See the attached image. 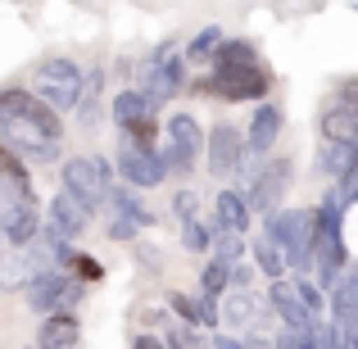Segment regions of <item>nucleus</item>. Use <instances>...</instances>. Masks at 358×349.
<instances>
[{
	"label": "nucleus",
	"mask_w": 358,
	"mask_h": 349,
	"mask_svg": "<svg viewBox=\"0 0 358 349\" xmlns=\"http://www.w3.org/2000/svg\"><path fill=\"white\" fill-rule=\"evenodd\" d=\"M268 87H272V73L263 69V64H254V69H231V73L209 69V78L195 82L200 96H218V100H231V105H241V100H263Z\"/></svg>",
	"instance_id": "5"
},
{
	"label": "nucleus",
	"mask_w": 358,
	"mask_h": 349,
	"mask_svg": "<svg viewBox=\"0 0 358 349\" xmlns=\"http://www.w3.org/2000/svg\"><path fill=\"white\" fill-rule=\"evenodd\" d=\"M182 241H186V250H209V245H213V232L195 218V222H186V227H182Z\"/></svg>",
	"instance_id": "36"
},
{
	"label": "nucleus",
	"mask_w": 358,
	"mask_h": 349,
	"mask_svg": "<svg viewBox=\"0 0 358 349\" xmlns=\"http://www.w3.org/2000/svg\"><path fill=\"white\" fill-rule=\"evenodd\" d=\"M218 222L213 227L218 232H231V236H245V227H250V204H245L241 191H218Z\"/></svg>",
	"instance_id": "20"
},
{
	"label": "nucleus",
	"mask_w": 358,
	"mask_h": 349,
	"mask_svg": "<svg viewBox=\"0 0 358 349\" xmlns=\"http://www.w3.org/2000/svg\"><path fill=\"white\" fill-rule=\"evenodd\" d=\"M87 222H91V209H87V204H78L69 191H59V195L50 200V213H45V227H50L55 236H64L69 245L78 241L82 232H87Z\"/></svg>",
	"instance_id": "14"
},
{
	"label": "nucleus",
	"mask_w": 358,
	"mask_h": 349,
	"mask_svg": "<svg viewBox=\"0 0 358 349\" xmlns=\"http://www.w3.org/2000/svg\"><path fill=\"white\" fill-rule=\"evenodd\" d=\"M204 155H209V173L213 177H231V173H241V164H245V141H241V131L231 127V122H218V127L209 131V141H204Z\"/></svg>",
	"instance_id": "11"
},
{
	"label": "nucleus",
	"mask_w": 358,
	"mask_h": 349,
	"mask_svg": "<svg viewBox=\"0 0 358 349\" xmlns=\"http://www.w3.org/2000/svg\"><path fill=\"white\" fill-rule=\"evenodd\" d=\"M109 204H114V218H127L131 227H150V222H155V213H150L131 191H122V186L109 191Z\"/></svg>",
	"instance_id": "25"
},
{
	"label": "nucleus",
	"mask_w": 358,
	"mask_h": 349,
	"mask_svg": "<svg viewBox=\"0 0 358 349\" xmlns=\"http://www.w3.org/2000/svg\"><path fill=\"white\" fill-rule=\"evenodd\" d=\"M250 277H254V272L245 268V263H236V268H231V286H236V290H250Z\"/></svg>",
	"instance_id": "42"
},
{
	"label": "nucleus",
	"mask_w": 358,
	"mask_h": 349,
	"mask_svg": "<svg viewBox=\"0 0 358 349\" xmlns=\"http://www.w3.org/2000/svg\"><path fill=\"white\" fill-rule=\"evenodd\" d=\"M27 304L36 308V313H69V304H78L82 295H87V286H78L73 277H64V272H36L32 281L23 286Z\"/></svg>",
	"instance_id": "8"
},
{
	"label": "nucleus",
	"mask_w": 358,
	"mask_h": 349,
	"mask_svg": "<svg viewBox=\"0 0 358 349\" xmlns=\"http://www.w3.org/2000/svg\"><path fill=\"white\" fill-rule=\"evenodd\" d=\"M331 313H336V327H341V332H350V327L358 322V268H350L341 281H336Z\"/></svg>",
	"instance_id": "19"
},
{
	"label": "nucleus",
	"mask_w": 358,
	"mask_h": 349,
	"mask_svg": "<svg viewBox=\"0 0 358 349\" xmlns=\"http://www.w3.org/2000/svg\"><path fill=\"white\" fill-rule=\"evenodd\" d=\"M114 164H118V177H127V186H136V191L159 186V182L168 177L159 150H136V145H127V141L118 145V159H114Z\"/></svg>",
	"instance_id": "12"
},
{
	"label": "nucleus",
	"mask_w": 358,
	"mask_h": 349,
	"mask_svg": "<svg viewBox=\"0 0 358 349\" xmlns=\"http://www.w3.org/2000/svg\"><path fill=\"white\" fill-rule=\"evenodd\" d=\"M322 136H327V145H341V141H358V122L331 105V109H322Z\"/></svg>",
	"instance_id": "27"
},
{
	"label": "nucleus",
	"mask_w": 358,
	"mask_h": 349,
	"mask_svg": "<svg viewBox=\"0 0 358 349\" xmlns=\"http://www.w3.org/2000/svg\"><path fill=\"white\" fill-rule=\"evenodd\" d=\"M290 177H295V164H290V159H272V164H263L259 177L250 182V195H245L250 213L272 218V213L281 209V200H286V191H290Z\"/></svg>",
	"instance_id": "9"
},
{
	"label": "nucleus",
	"mask_w": 358,
	"mask_h": 349,
	"mask_svg": "<svg viewBox=\"0 0 358 349\" xmlns=\"http://www.w3.org/2000/svg\"><path fill=\"white\" fill-rule=\"evenodd\" d=\"M69 272H73V281H78V286H96V281H105L100 259H91V254H82V250L69 254Z\"/></svg>",
	"instance_id": "28"
},
{
	"label": "nucleus",
	"mask_w": 358,
	"mask_h": 349,
	"mask_svg": "<svg viewBox=\"0 0 358 349\" xmlns=\"http://www.w3.org/2000/svg\"><path fill=\"white\" fill-rule=\"evenodd\" d=\"M317 349H345V336H341V327H317Z\"/></svg>",
	"instance_id": "40"
},
{
	"label": "nucleus",
	"mask_w": 358,
	"mask_h": 349,
	"mask_svg": "<svg viewBox=\"0 0 358 349\" xmlns=\"http://www.w3.org/2000/svg\"><path fill=\"white\" fill-rule=\"evenodd\" d=\"M64 191L73 195L78 204H87L91 213L100 204H109V191H114V177H109V164L96 155H78L64 164Z\"/></svg>",
	"instance_id": "4"
},
{
	"label": "nucleus",
	"mask_w": 358,
	"mask_h": 349,
	"mask_svg": "<svg viewBox=\"0 0 358 349\" xmlns=\"http://www.w3.org/2000/svg\"><path fill=\"white\" fill-rule=\"evenodd\" d=\"M263 241H272L286 259V268L308 272L313 268V209H277L263 218Z\"/></svg>",
	"instance_id": "1"
},
{
	"label": "nucleus",
	"mask_w": 358,
	"mask_h": 349,
	"mask_svg": "<svg viewBox=\"0 0 358 349\" xmlns=\"http://www.w3.org/2000/svg\"><path fill=\"white\" fill-rule=\"evenodd\" d=\"M168 308H173V313L182 318L186 327H200V318H195V299H191V295H182V290H173V295H168Z\"/></svg>",
	"instance_id": "37"
},
{
	"label": "nucleus",
	"mask_w": 358,
	"mask_h": 349,
	"mask_svg": "<svg viewBox=\"0 0 358 349\" xmlns=\"http://www.w3.org/2000/svg\"><path fill=\"white\" fill-rule=\"evenodd\" d=\"M227 286H231V268H227V263H218V259H209V263H204V272H200V295L218 299Z\"/></svg>",
	"instance_id": "29"
},
{
	"label": "nucleus",
	"mask_w": 358,
	"mask_h": 349,
	"mask_svg": "<svg viewBox=\"0 0 358 349\" xmlns=\"http://www.w3.org/2000/svg\"><path fill=\"white\" fill-rule=\"evenodd\" d=\"M32 82H36L32 96L41 100V105H50L55 114L78 109V96H82V69H78V59H64V55L41 59L32 69Z\"/></svg>",
	"instance_id": "2"
},
{
	"label": "nucleus",
	"mask_w": 358,
	"mask_h": 349,
	"mask_svg": "<svg viewBox=\"0 0 358 349\" xmlns=\"http://www.w3.org/2000/svg\"><path fill=\"white\" fill-rule=\"evenodd\" d=\"M109 114H114L118 127H127V122H136V118H150L155 109H150V100L141 96V91H118L114 105H109Z\"/></svg>",
	"instance_id": "26"
},
{
	"label": "nucleus",
	"mask_w": 358,
	"mask_h": 349,
	"mask_svg": "<svg viewBox=\"0 0 358 349\" xmlns=\"http://www.w3.org/2000/svg\"><path fill=\"white\" fill-rule=\"evenodd\" d=\"M222 41H227V36H222V27H204V32L195 36L191 45H186V59H195V64L209 59V64H213V55L222 50Z\"/></svg>",
	"instance_id": "30"
},
{
	"label": "nucleus",
	"mask_w": 358,
	"mask_h": 349,
	"mask_svg": "<svg viewBox=\"0 0 358 349\" xmlns=\"http://www.w3.org/2000/svg\"><path fill=\"white\" fill-rule=\"evenodd\" d=\"M281 127H286V114H281V105H259L250 118V131H245V150L250 155H268L272 145H277Z\"/></svg>",
	"instance_id": "15"
},
{
	"label": "nucleus",
	"mask_w": 358,
	"mask_h": 349,
	"mask_svg": "<svg viewBox=\"0 0 358 349\" xmlns=\"http://www.w3.org/2000/svg\"><path fill=\"white\" fill-rule=\"evenodd\" d=\"M259 50L250 41H222V50L213 55V73H231V69H254Z\"/></svg>",
	"instance_id": "23"
},
{
	"label": "nucleus",
	"mask_w": 358,
	"mask_h": 349,
	"mask_svg": "<svg viewBox=\"0 0 358 349\" xmlns=\"http://www.w3.org/2000/svg\"><path fill=\"white\" fill-rule=\"evenodd\" d=\"M0 118H32L36 127L45 131V136L64 141V122H59V114H55L50 105H41V100H36L32 91H23V87H5V91H0Z\"/></svg>",
	"instance_id": "10"
},
{
	"label": "nucleus",
	"mask_w": 358,
	"mask_h": 349,
	"mask_svg": "<svg viewBox=\"0 0 358 349\" xmlns=\"http://www.w3.org/2000/svg\"><path fill=\"white\" fill-rule=\"evenodd\" d=\"M195 318H200V327H222V308H218V299L200 295V299H195Z\"/></svg>",
	"instance_id": "39"
},
{
	"label": "nucleus",
	"mask_w": 358,
	"mask_h": 349,
	"mask_svg": "<svg viewBox=\"0 0 358 349\" xmlns=\"http://www.w3.org/2000/svg\"><path fill=\"white\" fill-rule=\"evenodd\" d=\"M0 227H5L9 245L27 250V245L36 241V232H41V209H36V200H5V209H0Z\"/></svg>",
	"instance_id": "13"
},
{
	"label": "nucleus",
	"mask_w": 358,
	"mask_h": 349,
	"mask_svg": "<svg viewBox=\"0 0 358 349\" xmlns=\"http://www.w3.org/2000/svg\"><path fill=\"white\" fill-rule=\"evenodd\" d=\"M259 313H263V304L250 295V290H236V295L222 304V322H227V327H254Z\"/></svg>",
	"instance_id": "24"
},
{
	"label": "nucleus",
	"mask_w": 358,
	"mask_h": 349,
	"mask_svg": "<svg viewBox=\"0 0 358 349\" xmlns=\"http://www.w3.org/2000/svg\"><path fill=\"white\" fill-rule=\"evenodd\" d=\"M290 286H295V295H299V304H304L308 308V313H322V290H317L313 286V281H308V277H299V281H290Z\"/></svg>",
	"instance_id": "35"
},
{
	"label": "nucleus",
	"mask_w": 358,
	"mask_h": 349,
	"mask_svg": "<svg viewBox=\"0 0 358 349\" xmlns=\"http://www.w3.org/2000/svg\"><path fill=\"white\" fill-rule=\"evenodd\" d=\"M195 209H200V195H195V191H177L173 195V213L182 218V227H186V222H195Z\"/></svg>",
	"instance_id": "38"
},
{
	"label": "nucleus",
	"mask_w": 358,
	"mask_h": 349,
	"mask_svg": "<svg viewBox=\"0 0 358 349\" xmlns=\"http://www.w3.org/2000/svg\"><path fill=\"white\" fill-rule=\"evenodd\" d=\"M200 150H204L200 122H195L191 114H173V118H168V136H164V150H159V159H164L168 173H173V177H191Z\"/></svg>",
	"instance_id": "6"
},
{
	"label": "nucleus",
	"mask_w": 358,
	"mask_h": 349,
	"mask_svg": "<svg viewBox=\"0 0 358 349\" xmlns=\"http://www.w3.org/2000/svg\"><path fill=\"white\" fill-rule=\"evenodd\" d=\"M122 141H127V145H136V150H155V141H159V122H155V114L127 122V127H122Z\"/></svg>",
	"instance_id": "31"
},
{
	"label": "nucleus",
	"mask_w": 358,
	"mask_h": 349,
	"mask_svg": "<svg viewBox=\"0 0 358 349\" xmlns=\"http://www.w3.org/2000/svg\"><path fill=\"white\" fill-rule=\"evenodd\" d=\"M322 164H327V173L336 177V182H354L358 177V141H341V145H327L322 150Z\"/></svg>",
	"instance_id": "21"
},
{
	"label": "nucleus",
	"mask_w": 358,
	"mask_h": 349,
	"mask_svg": "<svg viewBox=\"0 0 358 349\" xmlns=\"http://www.w3.org/2000/svg\"><path fill=\"white\" fill-rule=\"evenodd\" d=\"M78 341H82L78 313H50L41 322V345L36 349H78Z\"/></svg>",
	"instance_id": "17"
},
{
	"label": "nucleus",
	"mask_w": 358,
	"mask_h": 349,
	"mask_svg": "<svg viewBox=\"0 0 358 349\" xmlns=\"http://www.w3.org/2000/svg\"><path fill=\"white\" fill-rule=\"evenodd\" d=\"M336 109L358 122V78H345L341 82V91H336Z\"/></svg>",
	"instance_id": "34"
},
{
	"label": "nucleus",
	"mask_w": 358,
	"mask_h": 349,
	"mask_svg": "<svg viewBox=\"0 0 358 349\" xmlns=\"http://www.w3.org/2000/svg\"><path fill=\"white\" fill-rule=\"evenodd\" d=\"M241 254H245V241H241V236H231V232H213V259H218V263L236 268Z\"/></svg>",
	"instance_id": "33"
},
{
	"label": "nucleus",
	"mask_w": 358,
	"mask_h": 349,
	"mask_svg": "<svg viewBox=\"0 0 358 349\" xmlns=\"http://www.w3.org/2000/svg\"><path fill=\"white\" fill-rule=\"evenodd\" d=\"M136 232H141V227H131L127 218H109V236H114V241H131Z\"/></svg>",
	"instance_id": "41"
},
{
	"label": "nucleus",
	"mask_w": 358,
	"mask_h": 349,
	"mask_svg": "<svg viewBox=\"0 0 358 349\" xmlns=\"http://www.w3.org/2000/svg\"><path fill=\"white\" fill-rule=\"evenodd\" d=\"M186 87V64H182V45L177 41H164L155 55L145 59V69H141V96L150 100V109H159L164 100H173L177 91Z\"/></svg>",
	"instance_id": "3"
},
{
	"label": "nucleus",
	"mask_w": 358,
	"mask_h": 349,
	"mask_svg": "<svg viewBox=\"0 0 358 349\" xmlns=\"http://www.w3.org/2000/svg\"><path fill=\"white\" fill-rule=\"evenodd\" d=\"M0 186H5L14 200H36V191H32V177H27V164L14 155V150L0 141Z\"/></svg>",
	"instance_id": "18"
},
{
	"label": "nucleus",
	"mask_w": 358,
	"mask_h": 349,
	"mask_svg": "<svg viewBox=\"0 0 358 349\" xmlns=\"http://www.w3.org/2000/svg\"><path fill=\"white\" fill-rule=\"evenodd\" d=\"M254 263H259V272H263V277H272V281H281V272H286V259H281V250L272 241L254 245Z\"/></svg>",
	"instance_id": "32"
},
{
	"label": "nucleus",
	"mask_w": 358,
	"mask_h": 349,
	"mask_svg": "<svg viewBox=\"0 0 358 349\" xmlns=\"http://www.w3.org/2000/svg\"><path fill=\"white\" fill-rule=\"evenodd\" d=\"M131 349H168L164 341H159V336H150V332H141L136 341H131Z\"/></svg>",
	"instance_id": "43"
},
{
	"label": "nucleus",
	"mask_w": 358,
	"mask_h": 349,
	"mask_svg": "<svg viewBox=\"0 0 358 349\" xmlns=\"http://www.w3.org/2000/svg\"><path fill=\"white\" fill-rule=\"evenodd\" d=\"M100 87H105V73L100 69L82 73V96H78V122L82 127H96V118H100Z\"/></svg>",
	"instance_id": "22"
},
{
	"label": "nucleus",
	"mask_w": 358,
	"mask_h": 349,
	"mask_svg": "<svg viewBox=\"0 0 358 349\" xmlns=\"http://www.w3.org/2000/svg\"><path fill=\"white\" fill-rule=\"evenodd\" d=\"M0 141H5L23 164H55V159L64 155V141L45 136L32 118H0Z\"/></svg>",
	"instance_id": "7"
},
{
	"label": "nucleus",
	"mask_w": 358,
	"mask_h": 349,
	"mask_svg": "<svg viewBox=\"0 0 358 349\" xmlns=\"http://www.w3.org/2000/svg\"><path fill=\"white\" fill-rule=\"evenodd\" d=\"M268 304L277 308V318L286 322V332H313V327H317V318L299 304V295H295V286H290V281H272Z\"/></svg>",
	"instance_id": "16"
}]
</instances>
